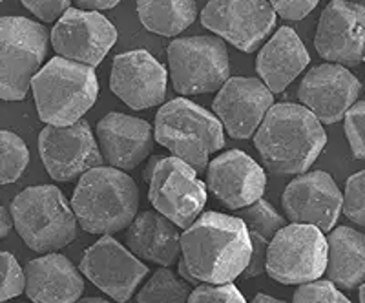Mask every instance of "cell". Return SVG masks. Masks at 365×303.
Returning a JSON list of instances; mask_svg holds the SVG:
<instances>
[{
  "mask_svg": "<svg viewBox=\"0 0 365 303\" xmlns=\"http://www.w3.org/2000/svg\"><path fill=\"white\" fill-rule=\"evenodd\" d=\"M71 208L84 232L112 236L128 229L135 220L139 188L123 170L96 166L79 178Z\"/></svg>",
  "mask_w": 365,
  "mask_h": 303,
  "instance_id": "3957f363",
  "label": "cell"
},
{
  "mask_svg": "<svg viewBox=\"0 0 365 303\" xmlns=\"http://www.w3.org/2000/svg\"><path fill=\"white\" fill-rule=\"evenodd\" d=\"M349 221L365 227V170L351 175L345 183L344 210Z\"/></svg>",
  "mask_w": 365,
  "mask_h": 303,
  "instance_id": "1f68e13d",
  "label": "cell"
},
{
  "mask_svg": "<svg viewBox=\"0 0 365 303\" xmlns=\"http://www.w3.org/2000/svg\"><path fill=\"white\" fill-rule=\"evenodd\" d=\"M327 274L338 289L353 291L365 283V234L338 227L327 237Z\"/></svg>",
  "mask_w": 365,
  "mask_h": 303,
  "instance_id": "d4e9b609",
  "label": "cell"
},
{
  "mask_svg": "<svg viewBox=\"0 0 365 303\" xmlns=\"http://www.w3.org/2000/svg\"><path fill=\"white\" fill-rule=\"evenodd\" d=\"M2 2H4V0H0V4H2Z\"/></svg>",
  "mask_w": 365,
  "mask_h": 303,
  "instance_id": "7bdbcfd3",
  "label": "cell"
},
{
  "mask_svg": "<svg viewBox=\"0 0 365 303\" xmlns=\"http://www.w3.org/2000/svg\"><path fill=\"white\" fill-rule=\"evenodd\" d=\"M154 138L197 174L207 168L208 158L225 146L221 120L207 108L182 97L159 108Z\"/></svg>",
  "mask_w": 365,
  "mask_h": 303,
  "instance_id": "8992f818",
  "label": "cell"
},
{
  "mask_svg": "<svg viewBox=\"0 0 365 303\" xmlns=\"http://www.w3.org/2000/svg\"><path fill=\"white\" fill-rule=\"evenodd\" d=\"M311 63L305 44L289 26L279 28L256 61L257 75L272 93H283L287 86Z\"/></svg>",
  "mask_w": 365,
  "mask_h": 303,
  "instance_id": "603a6c76",
  "label": "cell"
},
{
  "mask_svg": "<svg viewBox=\"0 0 365 303\" xmlns=\"http://www.w3.org/2000/svg\"><path fill=\"white\" fill-rule=\"evenodd\" d=\"M274 106V93L265 83L252 77H230L216 99L214 113L234 139L252 138Z\"/></svg>",
  "mask_w": 365,
  "mask_h": 303,
  "instance_id": "e0dca14e",
  "label": "cell"
},
{
  "mask_svg": "<svg viewBox=\"0 0 365 303\" xmlns=\"http://www.w3.org/2000/svg\"><path fill=\"white\" fill-rule=\"evenodd\" d=\"M79 269L97 289L119 303L128 302L148 274V267L112 236H103L84 250Z\"/></svg>",
  "mask_w": 365,
  "mask_h": 303,
  "instance_id": "5bb4252c",
  "label": "cell"
},
{
  "mask_svg": "<svg viewBox=\"0 0 365 303\" xmlns=\"http://www.w3.org/2000/svg\"><path fill=\"white\" fill-rule=\"evenodd\" d=\"M188 303H247V299L234 283H225V285L201 283L192 289Z\"/></svg>",
  "mask_w": 365,
  "mask_h": 303,
  "instance_id": "836d02e7",
  "label": "cell"
},
{
  "mask_svg": "<svg viewBox=\"0 0 365 303\" xmlns=\"http://www.w3.org/2000/svg\"><path fill=\"white\" fill-rule=\"evenodd\" d=\"M154 130L139 117L108 113L97 123V143L103 159L117 170H133L154 148Z\"/></svg>",
  "mask_w": 365,
  "mask_h": 303,
  "instance_id": "44dd1931",
  "label": "cell"
},
{
  "mask_svg": "<svg viewBox=\"0 0 365 303\" xmlns=\"http://www.w3.org/2000/svg\"><path fill=\"white\" fill-rule=\"evenodd\" d=\"M126 247L139 260L172 267L181 254V234L179 227L158 210L137 214L126 229Z\"/></svg>",
  "mask_w": 365,
  "mask_h": 303,
  "instance_id": "cb8c5ba5",
  "label": "cell"
},
{
  "mask_svg": "<svg viewBox=\"0 0 365 303\" xmlns=\"http://www.w3.org/2000/svg\"><path fill=\"white\" fill-rule=\"evenodd\" d=\"M178 272H179V278L185 279V282H188V283H190V285H195V287L200 285V282H197V279H195V276L192 274L190 269H188L187 263H185V260H182V257H179Z\"/></svg>",
  "mask_w": 365,
  "mask_h": 303,
  "instance_id": "f35d334b",
  "label": "cell"
},
{
  "mask_svg": "<svg viewBox=\"0 0 365 303\" xmlns=\"http://www.w3.org/2000/svg\"><path fill=\"white\" fill-rule=\"evenodd\" d=\"M139 21L148 31L161 37H175L197 17L195 0H135Z\"/></svg>",
  "mask_w": 365,
  "mask_h": 303,
  "instance_id": "4316f807",
  "label": "cell"
},
{
  "mask_svg": "<svg viewBox=\"0 0 365 303\" xmlns=\"http://www.w3.org/2000/svg\"><path fill=\"white\" fill-rule=\"evenodd\" d=\"M174 90L182 96L220 92L230 79L225 42L217 37H182L168 46Z\"/></svg>",
  "mask_w": 365,
  "mask_h": 303,
  "instance_id": "30bf717a",
  "label": "cell"
},
{
  "mask_svg": "<svg viewBox=\"0 0 365 303\" xmlns=\"http://www.w3.org/2000/svg\"><path fill=\"white\" fill-rule=\"evenodd\" d=\"M77 6L88 11H99V9H112L119 4L120 0H75Z\"/></svg>",
  "mask_w": 365,
  "mask_h": 303,
  "instance_id": "8d00e7d4",
  "label": "cell"
},
{
  "mask_svg": "<svg viewBox=\"0 0 365 303\" xmlns=\"http://www.w3.org/2000/svg\"><path fill=\"white\" fill-rule=\"evenodd\" d=\"M314 46L329 63L356 66L365 58V6L332 0L316 29Z\"/></svg>",
  "mask_w": 365,
  "mask_h": 303,
  "instance_id": "2e32d148",
  "label": "cell"
},
{
  "mask_svg": "<svg viewBox=\"0 0 365 303\" xmlns=\"http://www.w3.org/2000/svg\"><path fill=\"white\" fill-rule=\"evenodd\" d=\"M38 154L51 179L70 183L103 165L99 143L86 120L70 126L46 125L38 133Z\"/></svg>",
  "mask_w": 365,
  "mask_h": 303,
  "instance_id": "8fae6325",
  "label": "cell"
},
{
  "mask_svg": "<svg viewBox=\"0 0 365 303\" xmlns=\"http://www.w3.org/2000/svg\"><path fill=\"white\" fill-rule=\"evenodd\" d=\"M292 303H351V299L329 279H316L299 285L292 296Z\"/></svg>",
  "mask_w": 365,
  "mask_h": 303,
  "instance_id": "4dcf8cb0",
  "label": "cell"
},
{
  "mask_svg": "<svg viewBox=\"0 0 365 303\" xmlns=\"http://www.w3.org/2000/svg\"><path fill=\"white\" fill-rule=\"evenodd\" d=\"M207 185L212 195L230 210H241L262 200L267 188V175L249 154L228 150L210 161Z\"/></svg>",
  "mask_w": 365,
  "mask_h": 303,
  "instance_id": "ffe728a7",
  "label": "cell"
},
{
  "mask_svg": "<svg viewBox=\"0 0 365 303\" xmlns=\"http://www.w3.org/2000/svg\"><path fill=\"white\" fill-rule=\"evenodd\" d=\"M276 15L285 21H302L318 6L319 0H269Z\"/></svg>",
  "mask_w": 365,
  "mask_h": 303,
  "instance_id": "d590c367",
  "label": "cell"
},
{
  "mask_svg": "<svg viewBox=\"0 0 365 303\" xmlns=\"http://www.w3.org/2000/svg\"><path fill=\"white\" fill-rule=\"evenodd\" d=\"M263 165L272 174H305L324 152L327 133L318 117L294 103L274 104L254 133Z\"/></svg>",
  "mask_w": 365,
  "mask_h": 303,
  "instance_id": "7a4b0ae2",
  "label": "cell"
},
{
  "mask_svg": "<svg viewBox=\"0 0 365 303\" xmlns=\"http://www.w3.org/2000/svg\"><path fill=\"white\" fill-rule=\"evenodd\" d=\"M201 24L237 50L252 53L276 26V11L267 0H210Z\"/></svg>",
  "mask_w": 365,
  "mask_h": 303,
  "instance_id": "7c38bea8",
  "label": "cell"
},
{
  "mask_svg": "<svg viewBox=\"0 0 365 303\" xmlns=\"http://www.w3.org/2000/svg\"><path fill=\"white\" fill-rule=\"evenodd\" d=\"M31 90L42 123L70 126L96 104L99 83L91 66L57 55L38 70Z\"/></svg>",
  "mask_w": 365,
  "mask_h": 303,
  "instance_id": "277c9868",
  "label": "cell"
},
{
  "mask_svg": "<svg viewBox=\"0 0 365 303\" xmlns=\"http://www.w3.org/2000/svg\"><path fill=\"white\" fill-rule=\"evenodd\" d=\"M24 274L26 294L34 303H75L84 292L83 272L63 254L35 257Z\"/></svg>",
  "mask_w": 365,
  "mask_h": 303,
  "instance_id": "7402d4cb",
  "label": "cell"
},
{
  "mask_svg": "<svg viewBox=\"0 0 365 303\" xmlns=\"http://www.w3.org/2000/svg\"><path fill=\"white\" fill-rule=\"evenodd\" d=\"M283 210L291 223L314 225L322 232H331L344 210V194L331 174L322 170L305 172L287 185Z\"/></svg>",
  "mask_w": 365,
  "mask_h": 303,
  "instance_id": "9a60e30c",
  "label": "cell"
},
{
  "mask_svg": "<svg viewBox=\"0 0 365 303\" xmlns=\"http://www.w3.org/2000/svg\"><path fill=\"white\" fill-rule=\"evenodd\" d=\"M360 303H365V283L360 285Z\"/></svg>",
  "mask_w": 365,
  "mask_h": 303,
  "instance_id": "b9f144b4",
  "label": "cell"
},
{
  "mask_svg": "<svg viewBox=\"0 0 365 303\" xmlns=\"http://www.w3.org/2000/svg\"><path fill=\"white\" fill-rule=\"evenodd\" d=\"M252 303H287V302H283V299H278V298H272V296L259 292V294H257L256 298L252 299Z\"/></svg>",
  "mask_w": 365,
  "mask_h": 303,
  "instance_id": "ab89813d",
  "label": "cell"
},
{
  "mask_svg": "<svg viewBox=\"0 0 365 303\" xmlns=\"http://www.w3.org/2000/svg\"><path fill=\"white\" fill-rule=\"evenodd\" d=\"M9 212L19 236L35 252H57L77 236L73 208L55 185L24 188L15 195Z\"/></svg>",
  "mask_w": 365,
  "mask_h": 303,
  "instance_id": "5b68a950",
  "label": "cell"
},
{
  "mask_svg": "<svg viewBox=\"0 0 365 303\" xmlns=\"http://www.w3.org/2000/svg\"><path fill=\"white\" fill-rule=\"evenodd\" d=\"M361 83L341 64H319L305 73L298 97L319 123L334 125L356 103Z\"/></svg>",
  "mask_w": 365,
  "mask_h": 303,
  "instance_id": "d6986e66",
  "label": "cell"
},
{
  "mask_svg": "<svg viewBox=\"0 0 365 303\" xmlns=\"http://www.w3.org/2000/svg\"><path fill=\"white\" fill-rule=\"evenodd\" d=\"M58 57L96 68L117 42V29L99 11L70 8L50 34Z\"/></svg>",
  "mask_w": 365,
  "mask_h": 303,
  "instance_id": "4fadbf2b",
  "label": "cell"
},
{
  "mask_svg": "<svg viewBox=\"0 0 365 303\" xmlns=\"http://www.w3.org/2000/svg\"><path fill=\"white\" fill-rule=\"evenodd\" d=\"M46 53L44 26L26 17H0V99L24 101Z\"/></svg>",
  "mask_w": 365,
  "mask_h": 303,
  "instance_id": "52a82bcc",
  "label": "cell"
},
{
  "mask_svg": "<svg viewBox=\"0 0 365 303\" xmlns=\"http://www.w3.org/2000/svg\"><path fill=\"white\" fill-rule=\"evenodd\" d=\"M192 285L163 267L137 294V303H188Z\"/></svg>",
  "mask_w": 365,
  "mask_h": 303,
  "instance_id": "83f0119b",
  "label": "cell"
},
{
  "mask_svg": "<svg viewBox=\"0 0 365 303\" xmlns=\"http://www.w3.org/2000/svg\"><path fill=\"white\" fill-rule=\"evenodd\" d=\"M24 8L31 11L38 21L50 24L58 21L70 9L71 0H21Z\"/></svg>",
  "mask_w": 365,
  "mask_h": 303,
  "instance_id": "e575fe53",
  "label": "cell"
},
{
  "mask_svg": "<svg viewBox=\"0 0 365 303\" xmlns=\"http://www.w3.org/2000/svg\"><path fill=\"white\" fill-rule=\"evenodd\" d=\"M148 181V200L165 217L187 230L203 214L208 194L207 185L200 181L197 172L179 158L150 159L145 170Z\"/></svg>",
  "mask_w": 365,
  "mask_h": 303,
  "instance_id": "ba28073f",
  "label": "cell"
},
{
  "mask_svg": "<svg viewBox=\"0 0 365 303\" xmlns=\"http://www.w3.org/2000/svg\"><path fill=\"white\" fill-rule=\"evenodd\" d=\"M13 229V217H11V212L6 210L2 205H0V241L4 240Z\"/></svg>",
  "mask_w": 365,
  "mask_h": 303,
  "instance_id": "74e56055",
  "label": "cell"
},
{
  "mask_svg": "<svg viewBox=\"0 0 365 303\" xmlns=\"http://www.w3.org/2000/svg\"><path fill=\"white\" fill-rule=\"evenodd\" d=\"M344 128L353 155L365 161V101L354 103L349 108L345 113Z\"/></svg>",
  "mask_w": 365,
  "mask_h": 303,
  "instance_id": "d6a6232c",
  "label": "cell"
},
{
  "mask_svg": "<svg viewBox=\"0 0 365 303\" xmlns=\"http://www.w3.org/2000/svg\"><path fill=\"white\" fill-rule=\"evenodd\" d=\"M364 63H365V58H364Z\"/></svg>",
  "mask_w": 365,
  "mask_h": 303,
  "instance_id": "ee69618b",
  "label": "cell"
},
{
  "mask_svg": "<svg viewBox=\"0 0 365 303\" xmlns=\"http://www.w3.org/2000/svg\"><path fill=\"white\" fill-rule=\"evenodd\" d=\"M75 303H110V302H108V299L101 298V296H88V298L77 299Z\"/></svg>",
  "mask_w": 365,
  "mask_h": 303,
  "instance_id": "60d3db41",
  "label": "cell"
},
{
  "mask_svg": "<svg viewBox=\"0 0 365 303\" xmlns=\"http://www.w3.org/2000/svg\"><path fill=\"white\" fill-rule=\"evenodd\" d=\"M236 212L237 217L243 220V223L247 225L250 241H252V257H250L247 270L243 272V278H256V276L265 272L267 249H269L270 241L289 223L269 201L263 200Z\"/></svg>",
  "mask_w": 365,
  "mask_h": 303,
  "instance_id": "484cf974",
  "label": "cell"
},
{
  "mask_svg": "<svg viewBox=\"0 0 365 303\" xmlns=\"http://www.w3.org/2000/svg\"><path fill=\"white\" fill-rule=\"evenodd\" d=\"M29 165V150L17 133L0 130V185H11L22 178Z\"/></svg>",
  "mask_w": 365,
  "mask_h": 303,
  "instance_id": "f1b7e54d",
  "label": "cell"
},
{
  "mask_svg": "<svg viewBox=\"0 0 365 303\" xmlns=\"http://www.w3.org/2000/svg\"><path fill=\"white\" fill-rule=\"evenodd\" d=\"M26 292V274L11 252H0V303Z\"/></svg>",
  "mask_w": 365,
  "mask_h": 303,
  "instance_id": "f546056e",
  "label": "cell"
},
{
  "mask_svg": "<svg viewBox=\"0 0 365 303\" xmlns=\"http://www.w3.org/2000/svg\"><path fill=\"white\" fill-rule=\"evenodd\" d=\"M168 73L154 55L132 50L113 58L110 88L132 110L159 106L166 97Z\"/></svg>",
  "mask_w": 365,
  "mask_h": 303,
  "instance_id": "ac0fdd59",
  "label": "cell"
},
{
  "mask_svg": "<svg viewBox=\"0 0 365 303\" xmlns=\"http://www.w3.org/2000/svg\"><path fill=\"white\" fill-rule=\"evenodd\" d=\"M181 257L200 283H232L252 257L249 229L237 216L203 212L181 234Z\"/></svg>",
  "mask_w": 365,
  "mask_h": 303,
  "instance_id": "6da1fadb",
  "label": "cell"
},
{
  "mask_svg": "<svg viewBox=\"0 0 365 303\" xmlns=\"http://www.w3.org/2000/svg\"><path fill=\"white\" fill-rule=\"evenodd\" d=\"M327 237L314 225H285L267 249L265 272L283 285H305L327 270Z\"/></svg>",
  "mask_w": 365,
  "mask_h": 303,
  "instance_id": "9c48e42d",
  "label": "cell"
}]
</instances>
